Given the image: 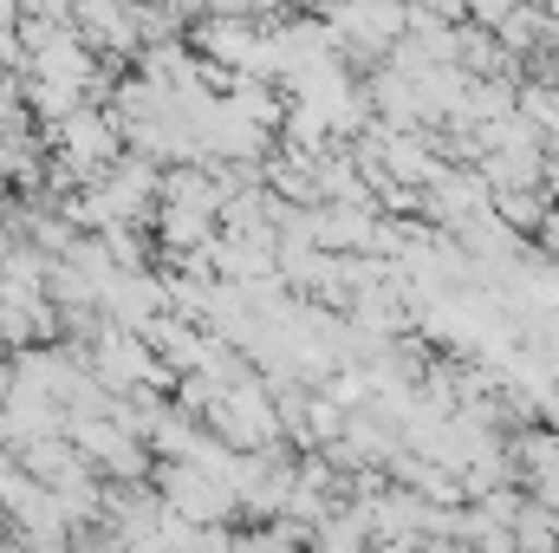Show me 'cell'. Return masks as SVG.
<instances>
[{
    "instance_id": "1",
    "label": "cell",
    "mask_w": 559,
    "mask_h": 553,
    "mask_svg": "<svg viewBox=\"0 0 559 553\" xmlns=\"http://www.w3.org/2000/svg\"><path fill=\"white\" fill-rule=\"evenodd\" d=\"M371 521H365V508H332L319 528H312V553H371Z\"/></svg>"
}]
</instances>
